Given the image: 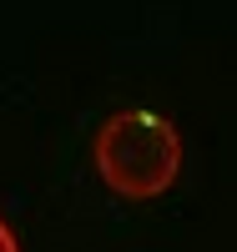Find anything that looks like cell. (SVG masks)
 I'll return each instance as SVG.
<instances>
[{"label":"cell","mask_w":237,"mask_h":252,"mask_svg":"<svg viewBox=\"0 0 237 252\" xmlns=\"http://www.w3.org/2000/svg\"><path fill=\"white\" fill-rule=\"evenodd\" d=\"M182 136L162 111L121 106L101 116L91 136V166L96 182L121 202H157L182 177Z\"/></svg>","instance_id":"cell-1"},{"label":"cell","mask_w":237,"mask_h":252,"mask_svg":"<svg viewBox=\"0 0 237 252\" xmlns=\"http://www.w3.org/2000/svg\"><path fill=\"white\" fill-rule=\"evenodd\" d=\"M0 252H20V242H15V232H10L5 217H0Z\"/></svg>","instance_id":"cell-2"}]
</instances>
